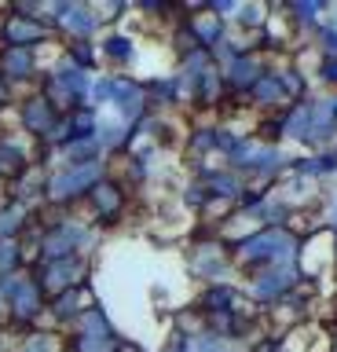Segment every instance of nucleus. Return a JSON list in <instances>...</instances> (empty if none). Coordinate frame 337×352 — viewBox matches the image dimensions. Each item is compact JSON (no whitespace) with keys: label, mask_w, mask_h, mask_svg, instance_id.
Segmentation results:
<instances>
[{"label":"nucleus","mask_w":337,"mask_h":352,"mask_svg":"<svg viewBox=\"0 0 337 352\" xmlns=\"http://www.w3.org/2000/svg\"><path fill=\"white\" fill-rule=\"evenodd\" d=\"M282 11H286V19H293L301 30H315L319 26V15H326L330 4H326V0H286Z\"/></svg>","instance_id":"aec40b11"},{"label":"nucleus","mask_w":337,"mask_h":352,"mask_svg":"<svg viewBox=\"0 0 337 352\" xmlns=\"http://www.w3.org/2000/svg\"><path fill=\"white\" fill-rule=\"evenodd\" d=\"M78 334H92V338H117V327L111 323L106 308H103L100 301H92V305L78 316Z\"/></svg>","instance_id":"a211bd4d"},{"label":"nucleus","mask_w":337,"mask_h":352,"mask_svg":"<svg viewBox=\"0 0 337 352\" xmlns=\"http://www.w3.org/2000/svg\"><path fill=\"white\" fill-rule=\"evenodd\" d=\"M84 202H89L92 217L100 220V224H114V220L125 213V202H128V195H125V184H121V180H114V176L106 173L103 180H95V184L89 187V195H84Z\"/></svg>","instance_id":"423d86ee"},{"label":"nucleus","mask_w":337,"mask_h":352,"mask_svg":"<svg viewBox=\"0 0 337 352\" xmlns=\"http://www.w3.org/2000/svg\"><path fill=\"white\" fill-rule=\"evenodd\" d=\"M308 125H312V99H297L290 103V110L279 118V136H290V140H308Z\"/></svg>","instance_id":"dca6fc26"},{"label":"nucleus","mask_w":337,"mask_h":352,"mask_svg":"<svg viewBox=\"0 0 337 352\" xmlns=\"http://www.w3.org/2000/svg\"><path fill=\"white\" fill-rule=\"evenodd\" d=\"M334 253H337V235H334Z\"/></svg>","instance_id":"72a5a7b5"},{"label":"nucleus","mask_w":337,"mask_h":352,"mask_svg":"<svg viewBox=\"0 0 337 352\" xmlns=\"http://www.w3.org/2000/svg\"><path fill=\"white\" fill-rule=\"evenodd\" d=\"M15 352H67V341H62L56 330H45V327H34L19 338Z\"/></svg>","instance_id":"412c9836"},{"label":"nucleus","mask_w":337,"mask_h":352,"mask_svg":"<svg viewBox=\"0 0 337 352\" xmlns=\"http://www.w3.org/2000/svg\"><path fill=\"white\" fill-rule=\"evenodd\" d=\"M191 272L202 275L205 283H227L231 275V257H227V246L216 239H202L191 253Z\"/></svg>","instance_id":"0eeeda50"},{"label":"nucleus","mask_w":337,"mask_h":352,"mask_svg":"<svg viewBox=\"0 0 337 352\" xmlns=\"http://www.w3.org/2000/svg\"><path fill=\"white\" fill-rule=\"evenodd\" d=\"M264 74V66L253 52H238L227 66H220V81H224V92H249L253 81Z\"/></svg>","instance_id":"9b49d317"},{"label":"nucleus","mask_w":337,"mask_h":352,"mask_svg":"<svg viewBox=\"0 0 337 352\" xmlns=\"http://www.w3.org/2000/svg\"><path fill=\"white\" fill-rule=\"evenodd\" d=\"M100 55L111 59L114 66H128L136 59V41L128 37V33H121V30H111L103 37V44H100Z\"/></svg>","instance_id":"6ab92c4d"},{"label":"nucleus","mask_w":337,"mask_h":352,"mask_svg":"<svg viewBox=\"0 0 337 352\" xmlns=\"http://www.w3.org/2000/svg\"><path fill=\"white\" fill-rule=\"evenodd\" d=\"M34 283L40 286L45 297H56L62 290H73V286H84L89 279V261L84 257H62V261H37L34 268Z\"/></svg>","instance_id":"f03ea898"},{"label":"nucleus","mask_w":337,"mask_h":352,"mask_svg":"<svg viewBox=\"0 0 337 352\" xmlns=\"http://www.w3.org/2000/svg\"><path fill=\"white\" fill-rule=\"evenodd\" d=\"M19 268H26L23 242H19V239H0V275L19 272Z\"/></svg>","instance_id":"393cba45"},{"label":"nucleus","mask_w":337,"mask_h":352,"mask_svg":"<svg viewBox=\"0 0 337 352\" xmlns=\"http://www.w3.org/2000/svg\"><path fill=\"white\" fill-rule=\"evenodd\" d=\"M297 279H301V272L293 268V264H268V268L249 275V297H253L257 305H279L290 297Z\"/></svg>","instance_id":"7ed1b4c3"},{"label":"nucleus","mask_w":337,"mask_h":352,"mask_svg":"<svg viewBox=\"0 0 337 352\" xmlns=\"http://www.w3.org/2000/svg\"><path fill=\"white\" fill-rule=\"evenodd\" d=\"M235 22H238L242 30H264V22H268V8H264V4H238Z\"/></svg>","instance_id":"a878e982"},{"label":"nucleus","mask_w":337,"mask_h":352,"mask_svg":"<svg viewBox=\"0 0 337 352\" xmlns=\"http://www.w3.org/2000/svg\"><path fill=\"white\" fill-rule=\"evenodd\" d=\"M315 44L323 55H337V22H319L315 26Z\"/></svg>","instance_id":"c85d7f7f"},{"label":"nucleus","mask_w":337,"mask_h":352,"mask_svg":"<svg viewBox=\"0 0 337 352\" xmlns=\"http://www.w3.org/2000/svg\"><path fill=\"white\" fill-rule=\"evenodd\" d=\"M67 63L78 66V70H84V74H95L100 52H95L92 41H67Z\"/></svg>","instance_id":"5701e85b"},{"label":"nucleus","mask_w":337,"mask_h":352,"mask_svg":"<svg viewBox=\"0 0 337 352\" xmlns=\"http://www.w3.org/2000/svg\"><path fill=\"white\" fill-rule=\"evenodd\" d=\"M89 294H92L89 286H73V290H62V294H56V297H48V308H45V312L56 319V323H78V316L92 305Z\"/></svg>","instance_id":"f8f14e48"},{"label":"nucleus","mask_w":337,"mask_h":352,"mask_svg":"<svg viewBox=\"0 0 337 352\" xmlns=\"http://www.w3.org/2000/svg\"><path fill=\"white\" fill-rule=\"evenodd\" d=\"M183 202H187L191 209H205V206H209V195H205L198 184H191V187H187V195H183Z\"/></svg>","instance_id":"7c9ffc66"},{"label":"nucleus","mask_w":337,"mask_h":352,"mask_svg":"<svg viewBox=\"0 0 337 352\" xmlns=\"http://www.w3.org/2000/svg\"><path fill=\"white\" fill-rule=\"evenodd\" d=\"M165 352H183V334H172L165 341Z\"/></svg>","instance_id":"2f4dec72"},{"label":"nucleus","mask_w":337,"mask_h":352,"mask_svg":"<svg viewBox=\"0 0 337 352\" xmlns=\"http://www.w3.org/2000/svg\"><path fill=\"white\" fill-rule=\"evenodd\" d=\"M249 96L257 99L260 107H279V103H286V88H282V77L275 70H264L253 81V88H249Z\"/></svg>","instance_id":"4be33fe9"},{"label":"nucleus","mask_w":337,"mask_h":352,"mask_svg":"<svg viewBox=\"0 0 337 352\" xmlns=\"http://www.w3.org/2000/svg\"><path fill=\"white\" fill-rule=\"evenodd\" d=\"M319 81L326 85V88H337V55H323L319 59Z\"/></svg>","instance_id":"c756f323"},{"label":"nucleus","mask_w":337,"mask_h":352,"mask_svg":"<svg viewBox=\"0 0 337 352\" xmlns=\"http://www.w3.org/2000/svg\"><path fill=\"white\" fill-rule=\"evenodd\" d=\"M293 180H323V176L337 173V154L334 151H315L308 158H293L290 162Z\"/></svg>","instance_id":"4468645a"},{"label":"nucleus","mask_w":337,"mask_h":352,"mask_svg":"<svg viewBox=\"0 0 337 352\" xmlns=\"http://www.w3.org/2000/svg\"><path fill=\"white\" fill-rule=\"evenodd\" d=\"M330 220H334V228H337V195H334V206H330Z\"/></svg>","instance_id":"473e14b6"},{"label":"nucleus","mask_w":337,"mask_h":352,"mask_svg":"<svg viewBox=\"0 0 337 352\" xmlns=\"http://www.w3.org/2000/svg\"><path fill=\"white\" fill-rule=\"evenodd\" d=\"M45 41H51V30L40 19H26L12 8L0 15V48H37Z\"/></svg>","instance_id":"20e7f679"},{"label":"nucleus","mask_w":337,"mask_h":352,"mask_svg":"<svg viewBox=\"0 0 337 352\" xmlns=\"http://www.w3.org/2000/svg\"><path fill=\"white\" fill-rule=\"evenodd\" d=\"M59 110L48 103L40 92H30L23 103H19V129L23 132H30L34 140H40V143H48L51 136H56V129H59Z\"/></svg>","instance_id":"39448f33"},{"label":"nucleus","mask_w":337,"mask_h":352,"mask_svg":"<svg viewBox=\"0 0 337 352\" xmlns=\"http://www.w3.org/2000/svg\"><path fill=\"white\" fill-rule=\"evenodd\" d=\"M198 308H202L205 319L227 316V312H235V308H238V290L231 283H209L202 290V297H198Z\"/></svg>","instance_id":"ddd939ff"},{"label":"nucleus","mask_w":337,"mask_h":352,"mask_svg":"<svg viewBox=\"0 0 337 352\" xmlns=\"http://www.w3.org/2000/svg\"><path fill=\"white\" fill-rule=\"evenodd\" d=\"M337 136V99L334 96H323V99H312V125H308V147L315 151H326V143Z\"/></svg>","instance_id":"6e6552de"},{"label":"nucleus","mask_w":337,"mask_h":352,"mask_svg":"<svg viewBox=\"0 0 337 352\" xmlns=\"http://www.w3.org/2000/svg\"><path fill=\"white\" fill-rule=\"evenodd\" d=\"M191 92H194V99H198L202 107L216 103V99L224 96V81H220V70H216V66H213V70H205V74L198 77V81L191 85Z\"/></svg>","instance_id":"b1692460"},{"label":"nucleus","mask_w":337,"mask_h":352,"mask_svg":"<svg viewBox=\"0 0 337 352\" xmlns=\"http://www.w3.org/2000/svg\"><path fill=\"white\" fill-rule=\"evenodd\" d=\"M282 165H286V154H282L279 147H271V143H260V147L249 151V158H246V165L238 173H257V176H264V180L271 184Z\"/></svg>","instance_id":"2eb2a0df"},{"label":"nucleus","mask_w":337,"mask_h":352,"mask_svg":"<svg viewBox=\"0 0 337 352\" xmlns=\"http://www.w3.org/2000/svg\"><path fill=\"white\" fill-rule=\"evenodd\" d=\"M30 224H34V209L19 206L8 198L4 206H0V239H23Z\"/></svg>","instance_id":"f3484780"},{"label":"nucleus","mask_w":337,"mask_h":352,"mask_svg":"<svg viewBox=\"0 0 337 352\" xmlns=\"http://www.w3.org/2000/svg\"><path fill=\"white\" fill-rule=\"evenodd\" d=\"M220 338L209 334V330H194V334H183V352H220Z\"/></svg>","instance_id":"bb28decb"},{"label":"nucleus","mask_w":337,"mask_h":352,"mask_svg":"<svg viewBox=\"0 0 337 352\" xmlns=\"http://www.w3.org/2000/svg\"><path fill=\"white\" fill-rule=\"evenodd\" d=\"M194 184L202 187L205 195H209V202H238L242 198V180L231 173V169H198V176H194Z\"/></svg>","instance_id":"1a4fd4ad"},{"label":"nucleus","mask_w":337,"mask_h":352,"mask_svg":"<svg viewBox=\"0 0 337 352\" xmlns=\"http://www.w3.org/2000/svg\"><path fill=\"white\" fill-rule=\"evenodd\" d=\"M37 74V48H0V81L26 85Z\"/></svg>","instance_id":"9d476101"},{"label":"nucleus","mask_w":337,"mask_h":352,"mask_svg":"<svg viewBox=\"0 0 337 352\" xmlns=\"http://www.w3.org/2000/svg\"><path fill=\"white\" fill-rule=\"evenodd\" d=\"M187 147H191L194 158H205V154H213V151H216V129H194L191 140H187Z\"/></svg>","instance_id":"cd10ccee"},{"label":"nucleus","mask_w":337,"mask_h":352,"mask_svg":"<svg viewBox=\"0 0 337 352\" xmlns=\"http://www.w3.org/2000/svg\"><path fill=\"white\" fill-rule=\"evenodd\" d=\"M4 316H8V327H15V330H34L37 327V319L45 316V308H48V297L40 294V286L34 283V275H30V268L15 279V286L8 290L4 297Z\"/></svg>","instance_id":"f257e3e1"}]
</instances>
